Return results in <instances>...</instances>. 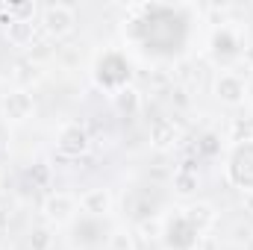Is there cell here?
<instances>
[{
	"mask_svg": "<svg viewBox=\"0 0 253 250\" xmlns=\"http://www.w3.org/2000/svg\"><path fill=\"white\" fill-rule=\"evenodd\" d=\"M230 177L236 186L253 191V141H245L242 147H236L230 159Z\"/></svg>",
	"mask_w": 253,
	"mask_h": 250,
	"instance_id": "obj_1",
	"label": "cell"
},
{
	"mask_svg": "<svg viewBox=\"0 0 253 250\" xmlns=\"http://www.w3.org/2000/svg\"><path fill=\"white\" fill-rule=\"evenodd\" d=\"M74 24H77V15H74V9L71 6H62V3H56V6H47L44 9V15H42V27H44V33H50V36H68L71 30H74Z\"/></svg>",
	"mask_w": 253,
	"mask_h": 250,
	"instance_id": "obj_2",
	"label": "cell"
},
{
	"mask_svg": "<svg viewBox=\"0 0 253 250\" xmlns=\"http://www.w3.org/2000/svg\"><path fill=\"white\" fill-rule=\"evenodd\" d=\"M165 236H168V245L177 248V250H191L200 242V230L191 224L186 215H180L177 221H171L168 230H165Z\"/></svg>",
	"mask_w": 253,
	"mask_h": 250,
	"instance_id": "obj_3",
	"label": "cell"
},
{
	"mask_svg": "<svg viewBox=\"0 0 253 250\" xmlns=\"http://www.w3.org/2000/svg\"><path fill=\"white\" fill-rule=\"evenodd\" d=\"M97 71L103 74V71H109L106 77H100V83L106 85V88H126V80H129V65L121 59V56H115V53H106L100 65H97Z\"/></svg>",
	"mask_w": 253,
	"mask_h": 250,
	"instance_id": "obj_4",
	"label": "cell"
},
{
	"mask_svg": "<svg viewBox=\"0 0 253 250\" xmlns=\"http://www.w3.org/2000/svg\"><path fill=\"white\" fill-rule=\"evenodd\" d=\"M33 112V97L27 91H9L0 97V115L6 121H24Z\"/></svg>",
	"mask_w": 253,
	"mask_h": 250,
	"instance_id": "obj_5",
	"label": "cell"
},
{
	"mask_svg": "<svg viewBox=\"0 0 253 250\" xmlns=\"http://www.w3.org/2000/svg\"><path fill=\"white\" fill-rule=\"evenodd\" d=\"M59 150L68 153V156H80V153H85L88 150V132L83 129L80 124H68L59 132Z\"/></svg>",
	"mask_w": 253,
	"mask_h": 250,
	"instance_id": "obj_6",
	"label": "cell"
},
{
	"mask_svg": "<svg viewBox=\"0 0 253 250\" xmlns=\"http://www.w3.org/2000/svg\"><path fill=\"white\" fill-rule=\"evenodd\" d=\"M215 94H218V100H224V103L236 106V103H242V100H245V83H242L236 74L224 71V74L218 77V83H215Z\"/></svg>",
	"mask_w": 253,
	"mask_h": 250,
	"instance_id": "obj_7",
	"label": "cell"
},
{
	"mask_svg": "<svg viewBox=\"0 0 253 250\" xmlns=\"http://www.w3.org/2000/svg\"><path fill=\"white\" fill-rule=\"evenodd\" d=\"M74 209H77V203H74V197L71 194H50L47 200H44V215L50 218V221H56V224H62L68 221L71 215H74Z\"/></svg>",
	"mask_w": 253,
	"mask_h": 250,
	"instance_id": "obj_8",
	"label": "cell"
},
{
	"mask_svg": "<svg viewBox=\"0 0 253 250\" xmlns=\"http://www.w3.org/2000/svg\"><path fill=\"white\" fill-rule=\"evenodd\" d=\"M80 203H83V212H88V215H94V218H100V215H106V212L112 209V197H109L106 188H91V191H85Z\"/></svg>",
	"mask_w": 253,
	"mask_h": 250,
	"instance_id": "obj_9",
	"label": "cell"
},
{
	"mask_svg": "<svg viewBox=\"0 0 253 250\" xmlns=\"http://www.w3.org/2000/svg\"><path fill=\"white\" fill-rule=\"evenodd\" d=\"M6 36H9V42H12L15 47L33 44V21H9Z\"/></svg>",
	"mask_w": 253,
	"mask_h": 250,
	"instance_id": "obj_10",
	"label": "cell"
},
{
	"mask_svg": "<svg viewBox=\"0 0 253 250\" xmlns=\"http://www.w3.org/2000/svg\"><path fill=\"white\" fill-rule=\"evenodd\" d=\"M212 44H215V56H221V59H230V56L239 53V39H233L227 27L221 33H215V42Z\"/></svg>",
	"mask_w": 253,
	"mask_h": 250,
	"instance_id": "obj_11",
	"label": "cell"
},
{
	"mask_svg": "<svg viewBox=\"0 0 253 250\" xmlns=\"http://www.w3.org/2000/svg\"><path fill=\"white\" fill-rule=\"evenodd\" d=\"M138 103H141V97H138L135 88H121V91L115 94V106H118L121 112H126V115L138 112Z\"/></svg>",
	"mask_w": 253,
	"mask_h": 250,
	"instance_id": "obj_12",
	"label": "cell"
},
{
	"mask_svg": "<svg viewBox=\"0 0 253 250\" xmlns=\"http://www.w3.org/2000/svg\"><path fill=\"white\" fill-rule=\"evenodd\" d=\"M174 138H177V129H174L171 121L153 124V144H156V147H168V144H174Z\"/></svg>",
	"mask_w": 253,
	"mask_h": 250,
	"instance_id": "obj_13",
	"label": "cell"
},
{
	"mask_svg": "<svg viewBox=\"0 0 253 250\" xmlns=\"http://www.w3.org/2000/svg\"><path fill=\"white\" fill-rule=\"evenodd\" d=\"M27 248H30V250H50V248H53V233H50L47 227H39V230H33V233H30V242H27Z\"/></svg>",
	"mask_w": 253,
	"mask_h": 250,
	"instance_id": "obj_14",
	"label": "cell"
},
{
	"mask_svg": "<svg viewBox=\"0 0 253 250\" xmlns=\"http://www.w3.org/2000/svg\"><path fill=\"white\" fill-rule=\"evenodd\" d=\"M186 218H189L197 230H203V227H209V224L215 221V215H212L209 206H191L189 212H186Z\"/></svg>",
	"mask_w": 253,
	"mask_h": 250,
	"instance_id": "obj_15",
	"label": "cell"
},
{
	"mask_svg": "<svg viewBox=\"0 0 253 250\" xmlns=\"http://www.w3.org/2000/svg\"><path fill=\"white\" fill-rule=\"evenodd\" d=\"M174 186H177L180 194H191L197 188V174H177L174 177Z\"/></svg>",
	"mask_w": 253,
	"mask_h": 250,
	"instance_id": "obj_16",
	"label": "cell"
},
{
	"mask_svg": "<svg viewBox=\"0 0 253 250\" xmlns=\"http://www.w3.org/2000/svg\"><path fill=\"white\" fill-rule=\"evenodd\" d=\"M109 250H132V239L126 233H112L109 236Z\"/></svg>",
	"mask_w": 253,
	"mask_h": 250,
	"instance_id": "obj_17",
	"label": "cell"
},
{
	"mask_svg": "<svg viewBox=\"0 0 253 250\" xmlns=\"http://www.w3.org/2000/svg\"><path fill=\"white\" fill-rule=\"evenodd\" d=\"M191 250H215V242H212V239H203V236H200V242H197V245H194Z\"/></svg>",
	"mask_w": 253,
	"mask_h": 250,
	"instance_id": "obj_18",
	"label": "cell"
},
{
	"mask_svg": "<svg viewBox=\"0 0 253 250\" xmlns=\"http://www.w3.org/2000/svg\"><path fill=\"white\" fill-rule=\"evenodd\" d=\"M245 212H248V215H253V191H248V194H245Z\"/></svg>",
	"mask_w": 253,
	"mask_h": 250,
	"instance_id": "obj_19",
	"label": "cell"
}]
</instances>
